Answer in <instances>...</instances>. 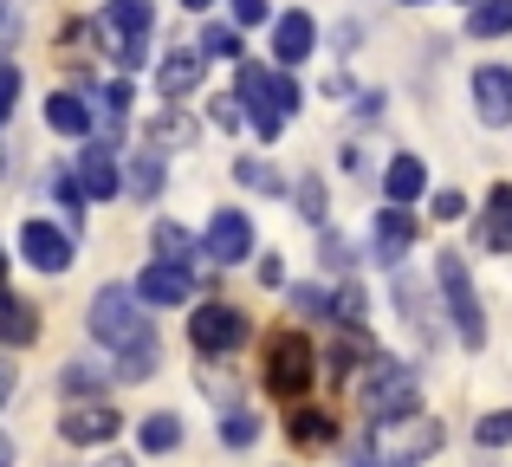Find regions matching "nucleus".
<instances>
[{
    "label": "nucleus",
    "mask_w": 512,
    "mask_h": 467,
    "mask_svg": "<svg viewBox=\"0 0 512 467\" xmlns=\"http://www.w3.org/2000/svg\"><path fill=\"white\" fill-rule=\"evenodd\" d=\"M441 448V422L435 416H396V422H370L350 442V467H415Z\"/></svg>",
    "instance_id": "1"
},
{
    "label": "nucleus",
    "mask_w": 512,
    "mask_h": 467,
    "mask_svg": "<svg viewBox=\"0 0 512 467\" xmlns=\"http://www.w3.org/2000/svg\"><path fill=\"white\" fill-rule=\"evenodd\" d=\"M312 377H318L312 338H305L299 325H279L273 338H266V390H273L279 403H299V396L312 390Z\"/></svg>",
    "instance_id": "2"
},
{
    "label": "nucleus",
    "mask_w": 512,
    "mask_h": 467,
    "mask_svg": "<svg viewBox=\"0 0 512 467\" xmlns=\"http://www.w3.org/2000/svg\"><path fill=\"white\" fill-rule=\"evenodd\" d=\"M91 338L98 344H111L117 357L124 351H137V344H150V318H143V299H137V286H104L98 299H91Z\"/></svg>",
    "instance_id": "3"
},
{
    "label": "nucleus",
    "mask_w": 512,
    "mask_h": 467,
    "mask_svg": "<svg viewBox=\"0 0 512 467\" xmlns=\"http://www.w3.org/2000/svg\"><path fill=\"white\" fill-rule=\"evenodd\" d=\"M435 286H441V305H448V318H454V338H461L467 351H480V344H487V312H480L474 273H467V260L454 247L435 260Z\"/></svg>",
    "instance_id": "4"
},
{
    "label": "nucleus",
    "mask_w": 512,
    "mask_h": 467,
    "mask_svg": "<svg viewBox=\"0 0 512 467\" xmlns=\"http://www.w3.org/2000/svg\"><path fill=\"white\" fill-rule=\"evenodd\" d=\"M363 416H370V422L415 416V370H409V364H389V357H376V364L363 370Z\"/></svg>",
    "instance_id": "5"
},
{
    "label": "nucleus",
    "mask_w": 512,
    "mask_h": 467,
    "mask_svg": "<svg viewBox=\"0 0 512 467\" xmlns=\"http://www.w3.org/2000/svg\"><path fill=\"white\" fill-rule=\"evenodd\" d=\"M150 0H111V13H104V39H111V52H117V65L124 72H137L143 59H150Z\"/></svg>",
    "instance_id": "6"
},
{
    "label": "nucleus",
    "mask_w": 512,
    "mask_h": 467,
    "mask_svg": "<svg viewBox=\"0 0 512 467\" xmlns=\"http://www.w3.org/2000/svg\"><path fill=\"white\" fill-rule=\"evenodd\" d=\"M188 344H195V351H208V357H227V351H240V344H247V312H240V305H195V312H188Z\"/></svg>",
    "instance_id": "7"
},
{
    "label": "nucleus",
    "mask_w": 512,
    "mask_h": 467,
    "mask_svg": "<svg viewBox=\"0 0 512 467\" xmlns=\"http://www.w3.org/2000/svg\"><path fill=\"white\" fill-rule=\"evenodd\" d=\"M273 78L279 72H266V65H253V59H240V91L234 98L247 104V117H253V130H260L266 143L286 130V111H279V91H273Z\"/></svg>",
    "instance_id": "8"
},
{
    "label": "nucleus",
    "mask_w": 512,
    "mask_h": 467,
    "mask_svg": "<svg viewBox=\"0 0 512 467\" xmlns=\"http://www.w3.org/2000/svg\"><path fill=\"white\" fill-rule=\"evenodd\" d=\"M201 253H208L214 266H240L253 253V221L240 215V208H214L208 234H201Z\"/></svg>",
    "instance_id": "9"
},
{
    "label": "nucleus",
    "mask_w": 512,
    "mask_h": 467,
    "mask_svg": "<svg viewBox=\"0 0 512 467\" xmlns=\"http://www.w3.org/2000/svg\"><path fill=\"white\" fill-rule=\"evenodd\" d=\"M474 111L487 130L512 124V65H480L474 72Z\"/></svg>",
    "instance_id": "10"
},
{
    "label": "nucleus",
    "mask_w": 512,
    "mask_h": 467,
    "mask_svg": "<svg viewBox=\"0 0 512 467\" xmlns=\"http://www.w3.org/2000/svg\"><path fill=\"white\" fill-rule=\"evenodd\" d=\"M20 253H26V266H39V273H65V266H72V234L52 228V221H26Z\"/></svg>",
    "instance_id": "11"
},
{
    "label": "nucleus",
    "mask_w": 512,
    "mask_h": 467,
    "mask_svg": "<svg viewBox=\"0 0 512 467\" xmlns=\"http://www.w3.org/2000/svg\"><path fill=\"white\" fill-rule=\"evenodd\" d=\"M389 299H396V318L409 325L415 344H435L441 338L435 318H428V299H422V279H415V273H402V266H396V273H389Z\"/></svg>",
    "instance_id": "12"
},
{
    "label": "nucleus",
    "mask_w": 512,
    "mask_h": 467,
    "mask_svg": "<svg viewBox=\"0 0 512 467\" xmlns=\"http://www.w3.org/2000/svg\"><path fill=\"white\" fill-rule=\"evenodd\" d=\"M312 46H318V20L305 7L273 13V59L279 65H305V59H312Z\"/></svg>",
    "instance_id": "13"
},
{
    "label": "nucleus",
    "mask_w": 512,
    "mask_h": 467,
    "mask_svg": "<svg viewBox=\"0 0 512 467\" xmlns=\"http://www.w3.org/2000/svg\"><path fill=\"white\" fill-rule=\"evenodd\" d=\"M117 429H124V416L104 409V403H85V409H72V416H59V435H65V442H78V448L117 442Z\"/></svg>",
    "instance_id": "14"
},
{
    "label": "nucleus",
    "mask_w": 512,
    "mask_h": 467,
    "mask_svg": "<svg viewBox=\"0 0 512 467\" xmlns=\"http://www.w3.org/2000/svg\"><path fill=\"white\" fill-rule=\"evenodd\" d=\"M188 292H195V273H188V266H175V260L143 266V279H137V299L143 305H182Z\"/></svg>",
    "instance_id": "15"
},
{
    "label": "nucleus",
    "mask_w": 512,
    "mask_h": 467,
    "mask_svg": "<svg viewBox=\"0 0 512 467\" xmlns=\"http://www.w3.org/2000/svg\"><path fill=\"white\" fill-rule=\"evenodd\" d=\"M78 189H85L91 202H111V195L124 189V176H117V156L104 150V143H85V156H78Z\"/></svg>",
    "instance_id": "16"
},
{
    "label": "nucleus",
    "mask_w": 512,
    "mask_h": 467,
    "mask_svg": "<svg viewBox=\"0 0 512 467\" xmlns=\"http://www.w3.org/2000/svg\"><path fill=\"white\" fill-rule=\"evenodd\" d=\"M409 247H415V215H409V208H383V215H376V260L402 266Z\"/></svg>",
    "instance_id": "17"
},
{
    "label": "nucleus",
    "mask_w": 512,
    "mask_h": 467,
    "mask_svg": "<svg viewBox=\"0 0 512 467\" xmlns=\"http://www.w3.org/2000/svg\"><path fill=\"white\" fill-rule=\"evenodd\" d=\"M201 72H208V59H201V52H169V59L156 65V91L175 104V98H188V91L201 85Z\"/></svg>",
    "instance_id": "18"
},
{
    "label": "nucleus",
    "mask_w": 512,
    "mask_h": 467,
    "mask_svg": "<svg viewBox=\"0 0 512 467\" xmlns=\"http://www.w3.org/2000/svg\"><path fill=\"white\" fill-rule=\"evenodd\" d=\"M480 240L493 253H512V182H493L487 189V215H480Z\"/></svg>",
    "instance_id": "19"
},
{
    "label": "nucleus",
    "mask_w": 512,
    "mask_h": 467,
    "mask_svg": "<svg viewBox=\"0 0 512 467\" xmlns=\"http://www.w3.org/2000/svg\"><path fill=\"white\" fill-rule=\"evenodd\" d=\"M39 338V312L20 299V292L0 286V344H33Z\"/></svg>",
    "instance_id": "20"
},
{
    "label": "nucleus",
    "mask_w": 512,
    "mask_h": 467,
    "mask_svg": "<svg viewBox=\"0 0 512 467\" xmlns=\"http://www.w3.org/2000/svg\"><path fill=\"white\" fill-rule=\"evenodd\" d=\"M286 435H292V448H325V442H338V422H331V409H292L286 416Z\"/></svg>",
    "instance_id": "21"
},
{
    "label": "nucleus",
    "mask_w": 512,
    "mask_h": 467,
    "mask_svg": "<svg viewBox=\"0 0 512 467\" xmlns=\"http://www.w3.org/2000/svg\"><path fill=\"white\" fill-rule=\"evenodd\" d=\"M46 124L59 130V137H91V104L78 98V91H52L46 98Z\"/></svg>",
    "instance_id": "22"
},
{
    "label": "nucleus",
    "mask_w": 512,
    "mask_h": 467,
    "mask_svg": "<svg viewBox=\"0 0 512 467\" xmlns=\"http://www.w3.org/2000/svg\"><path fill=\"white\" fill-rule=\"evenodd\" d=\"M422 189H428V169H422V156H396V163L383 169V195H389L396 208H409Z\"/></svg>",
    "instance_id": "23"
},
{
    "label": "nucleus",
    "mask_w": 512,
    "mask_h": 467,
    "mask_svg": "<svg viewBox=\"0 0 512 467\" xmlns=\"http://www.w3.org/2000/svg\"><path fill=\"white\" fill-rule=\"evenodd\" d=\"M325 364H331V377H344V383H350V370H370V364H376V344L363 338V331H350V338L331 344Z\"/></svg>",
    "instance_id": "24"
},
{
    "label": "nucleus",
    "mask_w": 512,
    "mask_h": 467,
    "mask_svg": "<svg viewBox=\"0 0 512 467\" xmlns=\"http://www.w3.org/2000/svg\"><path fill=\"white\" fill-rule=\"evenodd\" d=\"M124 189L137 195V202H156V195H163V156H156V150L130 156V176H124Z\"/></svg>",
    "instance_id": "25"
},
{
    "label": "nucleus",
    "mask_w": 512,
    "mask_h": 467,
    "mask_svg": "<svg viewBox=\"0 0 512 467\" xmlns=\"http://www.w3.org/2000/svg\"><path fill=\"white\" fill-rule=\"evenodd\" d=\"M467 33H474V39L512 33V0H474V13H467Z\"/></svg>",
    "instance_id": "26"
},
{
    "label": "nucleus",
    "mask_w": 512,
    "mask_h": 467,
    "mask_svg": "<svg viewBox=\"0 0 512 467\" xmlns=\"http://www.w3.org/2000/svg\"><path fill=\"white\" fill-rule=\"evenodd\" d=\"M137 442H143V455H169L175 442H182V422L169 416V409H156V416H143V429H137Z\"/></svg>",
    "instance_id": "27"
},
{
    "label": "nucleus",
    "mask_w": 512,
    "mask_h": 467,
    "mask_svg": "<svg viewBox=\"0 0 512 467\" xmlns=\"http://www.w3.org/2000/svg\"><path fill=\"white\" fill-rule=\"evenodd\" d=\"M156 253H163V260H175V266H195V234L188 228H175V221H156Z\"/></svg>",
    "instance_id": "28"
},
{
    "label": "nucleus",
    "mask_w": 512,
    "mask_h": 467,
    "mask_svg": "<svg viewBox=\"0 0 512 467\" xmlns=\"http://www.w3.org/2000/svg\"><path fill=\"white\" fill-rule=\"evenodd\" d=\"M234 182H240V189H260V195H279V189H286V182H279V169L260 163V156H240V163H234Z\"/></svg>",
    "instance_id": "29"
},
{
    "label": "nucleus",
    "mask_w": 512,
    "mask_h": 467,
    "mask_svg": "<svg viewBox=\"0 0 512 467\" xmlns=\"http://www.w3.org/2000/svg\"><path fill=\"white\" fill-rule=\"evenodd\" d=\"M156 364H163V357H156V338L150 344H137V351H124L111 364V377H124V383H143V377H156Z\"/></svg>",
    "instance_id": "30"
},
{
    "label": "nucleus",
    "mask_w": 512,
    "mask_h": 467,
    "mask_svg": "<svg viewBox=\"0 0 512 467\" xmlns=\"http://www.w3.org/2000/svg\"><path fill=\"white\" fill-rule=\"evenodd\" d=\"M221 442H227V448H253V442H260V416H247V409H227V416H221Z\"/></svg>",
    "instance_id": "31"
},
{
    "label": "nucleus",
    "mask_w": 512,
    "mask_h": 467,
    "mask_svg": "<svg viewBox=\"0 0 512 467\" xmlns=\"http://www.w3.org/2000/svg\"><path fill=\"white\" fill-rule=\"evenodd\" d=\"M363 312H370V299H363V286H344V292H331V318L350 331H363Z\"/></svg>",
    "instance_id": "32"
},
{
    "label": "nucleus",
    "mask_w": 512,
    "mask_h": 467,
    "mask_svg": "<svg viewBox=\"0 0 512 467\" xmlns=\"http://www.w3.org/2000/svg\"><path fill=\"white\" fill-rule=\"evenodd\" d=\"M474 442H480V448H512V409L480 416V422H474Z\"/></svg>",
    "instance_id": "33"
},
{
    "label": "nucleus",
    "mask_w": 512,
    "mask_h": 467,
    "mask_svg": "<svg viewBox=\"0 0 512 467\" xmlns=\"http://www.w3.org/2000/svg\"><path fill=\"white\" fill-rule=\"evenodd\" d=\"M318 253H325V266H331V273H350V266H357V247H350V240H344L338 228H325V234H318Z\"/></svg>",
    "instance_id": "34"
},
{
    "label": "nucleus",
    "mask_w": 512,
    "mask_h": 467,
    "mask_svg": "<svg viewBox=\"0 0 512 467\" xmlns=\"http://www.w3.org/2000/svg\"><path fill=\"white\" fill-rule=\"evenodd\" d=\"M292 195H299V215L312 221V228H325V182H318V176H299V189H292Z\"/></svg>",
    "instance_id": "35"
},
{
    "label": "nucleus",
    "mask_w": 512,
    "mask_h": 467,
    "mask_svg": "<svg viewBox=\"0 0 512 467\" xmlns=\"http://www.w3.org/2000/svg\"><path fill=\"white\" fill-rule=\"evenodd\" d=\"M201 59H240V33L234 26H208L201 33Z\"/></svg>",
    "instance_id": "36"
},
{
    "label": "nucleus",
    "mask_w": 512,
    "mask_h": 467,
    "mask_svg": "<svg viewBox=\"0 0 512 467\" xmlns=\"http://www.w3.org/2000/svg\"><path fill=\"white\" fill-rule=\"evenodd\" d=\"M150 143H195V124H188L182 111H163V117L150 124Z\"/></svg>",
    "instance_id": "37"
},
{
    "label": "nucleus",
    "mask_w": 512,
    "mask_h": 467,
    "mask_svg": "<svg viewBox=\"0 0 512 467\" xmlns=\"http://www.w3.org/2000/svg\"><path fill=\"white\" fill-rule=\"evenodd\" d=\"M111 383V370H98V364H72L65 370V396H91V390H104Z\"/></svg>",
    "instance_id": "38"
},
{
    "label": "nucleus",
    "mask_w": 512,
    "mask_h": 467,
    "mask_svg": "<svg viewBox=\"0 0 512 467\" xmlns=\"http://www.w3.org/2000/svg\"><path fill=\"white\" fill-rule=\"evenodd\" d=\"M292 312H299V318H325V312H331V292H318V286H292Z\"/></svg>",
    "instance_id": "39"
},
{
    "label": "nucleus",
    "mask_w": 512,
    "mask_h": 467,
    "mask_svg": "<svg viewBox=\"0 0 512 467\" xmlns=\"http://www.w3.org/2000/svg\"><path fill=\"white\" fill-rule=\"evenodd\" d=\"M13 104H20V65H7V59H0V124L13 117Z\"/></svg>",
    "instance_id": "40"
},
{
    "label": "nucleus",
    "mask_w": 512,
    "mask_h": 467,
    "mask_svg": "<svg viewBox=\"0 0 512 467\" xmlns=\"http://www.w3.org/2000/svg\"><path fill=\"white\" fill-rule=\"evenodd\" d=\"M52 195H59V208L78 221V208H85V189H78V176H52Z\"/></svg>",
    "instance_id": "41"
},
{
    "label": "nucleus",
    "mask_w": 512,
    "mask_h": 467,
    "mask_svg": "<svg viewBox=\"0 0 512 467\" xmlns=\"http://www.w3.org/2000/svg\"><path fill=\"white\" fill-rule=\"evenodd\" d=\"M273 91H279V111H286V117H292V111H299V104H305V91H299V78H286V72H279V78H273Z\"/></svg>",
    "instance_id": "42"
},
{
    "label": "nucleus",
    "mask_w": 512,
    "mask_h": 467,
    "mask_svg": "<svg viewBox=\"0 0 512 467\" xmlns=\"http://www.w3.org/2000/svg\"><path fill=\"white\" fill-rule=\"evenodd\" d=\"M234 20L240 26H266V20H273V7H266V0H234Z\"/></svg>",
    "instance_id": "43"
},
{
    "label": "nucleus",
    "mask_w": 512,
    "mask_h": 467,
    "mask_svg": "<svg viewBox=\"0 0 512 467\" xmlns=\"http://www.w3.org/2000/svg\"><path fill=\"white\" fill-rule=\"evenodd\" d=\"M435 215H441V221H461V215H467V195H461V189H441V195H435Z\"/></svg>",
    "instance_id": "44"
},
{
    "label": "nucleus",
    "mask_w": 512,
    "mask_h": 467,
    "mask_svg": "<svg viewBox=\"0 0 512 467\" xmlns=\"http://www.w3.org/2000/svg\"><path fill=\"white\" fill-rule=\"evenodd\" d=\"M13 33H20V13H13V0H0V52L13 46Z\"/></svg>",
    "instance_id": "45"
},
{
    "label": "nucleus",
    "mask_w": 512,
    "mask_h": 467,
    "mask_svg": "<svg viewBox=\"0 0 512 467\" xmlns=\"http://www.w3.org/2000/svg\"><path fill=\"white\" fill-rule=\"evenodd\" d=\"M214 124L234 130V124H240V98H214Z\"/></svg>",
    "instance_id": "46"
},
{
    "label": "nucleus",
    "mask_w": 512,
    "mask_h": 467,
    "mask_svg": "<svg viewBox=\"0 0 512 467\" xmlns=\"http://www.w3.org/2000/svg\"><path fill=\"white\" fill-rule=\"evenodd\" d=\"M13 383H20V370L7 364V357H0V409H7V396H13Z\"/></svg>",
    "instance_id": "47"
},
{
    "label": "nucleus",
    "mask_w": 512,
    "mask_h": 467,
    "mask_svg": "<svg viewBox=\"0 0 512 467\" xmlns=\"http://www.w3.org/2000/svg\"><path fill=\"white\" fill-rule=\"evenodd\" d=\"M357 39H363V26H357V20H344V26H338V52H350Z\"/></svg>",
    "instance_id": "48"
},
{
    "label": "nucleus",
    "mask_w": 512,
    "mask_h": 467,
    "mask_svg": "<svg viewBox=\"0 0 512 467\" xmlns=\"http://www.w3.org/2000/svg\"><path fill=\"white\" fill-rule=\"evenodd\" d=\"M0 467H13V442H7V435H0Z\"/></svg>",
    "instance_id": "49"
},
{
    "label": "nucleus",
    "mask_w": 512,
    "mask_h": 467,
    "mask_svg": "<svg viewBox=\"0 0 512 467\" xmlns=\"http://www.w3.org/2000/svg\"><path fill=\"white\" fill-rule=\"evenodd\" d=\"M98 467H137V461H124V455H104Z\"/></svg>",
    "instance_id": "50"
},
{
    "label": "nucleus",
    "mask_w": 512,
    "mask_h": 467,
    "mask_svg": "<svg viewBox=\"0 0 512 467\" xmlns=\"http://www.w3.org/2000/svg\"><path fill=\"white\" fill-rule=\"evenodd\" d=\"M182 7H188V13H201V7H214V0H182Z\"/></svg>",
    "instance_id": "51"
},
{
    "label": "nucleus",
    "mask_w": 512,
    "mask_h": 467,
    "mask_svg": "<svg viewBox=\"0 0 512 467\" xmlns=\"http://www.w3.org/2000/svg\"><path fill=\"white\" fill-rule=\"evenodd\" d=\"M402 7H428V0H402Z\"/></svg>",
    "instance_id": "52"
},
{
    "label": "nucleus",
    "mask_w": 512,
    "mask_h": 467,
    "mask_svg": "<svg viewBox=\"0 0 512 467\" xmlns=\"http://www.w3.org/2000/svg\"><path fill=\"white\" fill-rule=\"evenodd\" d=\"M0 273H7V260H0Z\"/></svg>",
    "instance_id": "53"
}]
</instances>
